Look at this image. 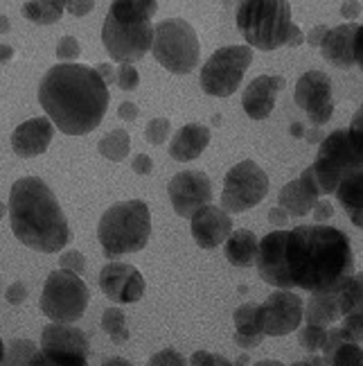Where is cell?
I'll return each instance as SVG.
<instances>
[{"instance_id":"obj_1","label":"cell","mask_w":363,"mask_h":366,"mask_svg":"<svg viewBox=\"0 0 363 366\" xmlns=\"http://www.w3.org/2000/svg\"><path fill=\"white\" fill-rule=\"evenodd\" d=\"M285 267L289 285L310 294L339 292L354 274V251L341 229L305 224L287 231Z\"/></svg>"},{"instance_id":"obj_2","label":"cell","mask_w":363,"mask_h":366,"mask_svg":"<svg viewBox=\"0 0 363 366\" xmlns=\"http://www.w3.org/2000/svg\"><path fill=\"white\" fill-rule=\"evenodd\" d=\"M108 86L83 64L52 66L39 84L46 118L68 136H86L100 127L108 109Z\"/></svg>"},{"instance_id":"obj_3","label":"cell","mask_w":363,"mask_h":366,"mask_svg":"<svg viewBox=\"0 0 363 366\" xmlns=\"http://www.w3.org/2000/svg\"><path fill=\"white\" fill-rule=\"evenodd\" d=\"M9 224L16 240L41 253H57L71 242V227L52 188L39 177H23L9 190Z\"/></svg>"},{"instance_id":"obj_4","label":"cell","mask_w":363,"mask_h":366,"mask_svg":"<svg viewBox=\"0 0 363 366\" xmlns=\"http://www.w3.org/2000/svg\"><path fill=\"white\" fill-rule=\"evenodd\" d=\"M156 0H116L102 25V44L108 57L120 64L140 61L153 46Z\"/></svg>"},{"instance_id":"obj_5","label":"cell","mask_w":363,"mask_h":366,"mask_svg":"<svg viewBox=\"0 0 363 366\" xmlns=\"http://www.w3.org/2000/svg\"><path fill=\"white\" fill-rule=\"evenodd\" d=\"M151 235V213L149 206L140 199L118 202L97 224V240L108 260L143 251Z\"/></svg>"},{"instance_id":"obj_6","label":"cell","mask_w":363,"mask_h":366,"mask_svg":"<svg viewBox=\"0 0 363 366\" xmlns=\"http://www.w3.org/2000/svg\"><path fill=\"white\" fill-rule=\"evenodd\" d=\"M291 25V5L285 0H246L237 7V27L250 50L271 52L287 46Z\"/></svg>"},{"instance_id":"obj_7","label":"cell","mask_w":363,"mask_h":366,"mask_svg":"<svg viewBox=\"0 0 363 366\" xmlns=\"http://www.w3.org/2000/svg\"><path fill=\"white\" fill-rule=\"evenodd\" d=\"M151 52L156 61L174 75H188L201 61V44L197 30L185 19H165L153 25Z\"/></svg>"},{"instance_id":"obj_8","label":"cell","mask_w":363,"mask_h":366,"mask_svg":"<svg viewBox=\"0 0 363 366\" xmlns=\"http://www.w3.org/2000/svg\"><path fill=\"white\" fill-rule=\"evenodd\" d=\"M91 303L88 285L83 283L81 276L71 272L54 269L44 283L41 292V312H44L52 323H73L83 317Z\"/></svg>"},{"instance_id":"obj_9","label":"cell","mask_w":363,"mask_h":366,"mask_svg":"<svg viewBox=\"0 0 363 366\" xmlns=\"http://www.w3.org/2000/svg\"><path fill=\"white\" fill-rule=\"evenodd\" d=\"M253 64V50L248 46H226L210 54L201 66V89L213 97L232 95L246 75L248 66Z\"/></svg>"},{"instance_id":"obj_10","label":"cell","mask_w":363,"mask_h":366,"mask_svg":"<svg viewBox=\"0 0 363 366\" xmlns=\"http://www.w3.org/2000/svg\"><path fill=\"white\" fill-rule=\"evenodd\" d=\"M269 194V177L255 161H240L223 177L221 208L228 215L255 208Z\"/></svg>"},{"instance_id":"obj_11","label":"cell","mask_w":363,"mask_h":366,"mask_svg":"<svg viewBox=\"0 0 363 366\" xmlns=\"http://www.w3.org/2000/svg\"><path fill=\"white\" fill-rule=\"evenodd\" d=\"M305 301L291 290H275L257 305V323L264 337H285L300 328Z\"/></svg>"},{"instance_id":"obj_12","label":"cell","mask_w":363,"mask_h":366,"mask_svg":"<svg viewBox=\"0 0 363 366\" xmlns=\"http://www.w3.org/2000/svg\"><path fill=\"white\" fill-rule=\"evenodd\" d=\"M293 100L305 111L314 127H323L334 114V91L332 79L323 70H307L296 81Z\"/></svg>"},{"instance_id":"obj_13","label":"cell","mask_w":363,"mask_h":366,"mask_svg":"<svg viewBox=\"0 0 363 366\" xmlns=\"http://www.w3.org/2000/svg\"><path fill=\"white\" fill-rule=\"evenodd\" d=\"M167 194L178 217L192 219L194 213L213 204V181L205 172L185 170L178 172L167 183Z\"/></svg>"},{"instance_id":"obj_14","label":"cell","mask_w":363,"mask_h":366,"mask_svg":"<svg viewBox=\"0 0 363 366\" xmlns=\"http://www.w3.org/2000/svg\"><path fill=\"white\" fill-rule=\"evenodd\" d=\"M100 290L104 292V297L113 303L129 305V303H138L145 297L147 283H145V276L138 272V267L113 260L102 267Z\"/></svg>"},{"instance_id":"obj_15","label":"cell","mask_w":363,"mask_h":366,"mask_svg":"<svg viewBox=\"0 0 363 366\" xmlns=\"http://www.w3.org/2000/svg\"><path fill=\"white\" fill-rule=\"evenodd\" d=\"M285 244H287V231H271L260 240L257 249V274L264 283H269L277 290H291L285 267Z\"/></svg>"},{"instance_id":"obj_16","label":"cell","mask_w":363,"mask_h":366,"mask_svg":"<svg viewBox=\"0 0 363 366\" xmlns=\"http://www.w3.org/2000/svg\"><path fill=\"white\" fill-rule=\"evenodd\" d=\"M190 231L194 242L201 249H217L232 233V219L221 206H205L190 219Z\"/></svg>"},{"instance_id":"obj_17","label":"cell","mask_w":363,"mask_h":366,"mask_svg":"<svg viewBox=\"0 0 363 366\" xmlns=\"http://www.w3.org/2000/svg\"><path fill=\"white\" fill-rule=\"evenodd\" d=\"M285 89V77L280 75H260L248 84L242 95V107L248 118L253 120H267L273 109L277 93Z\"/></svg>"},{"instance_id":"obj_18","label":"cell","mask_w":363,"mask_h":366,"mask_svg":"<svg viewBox=\"0 0 363 366\" xmlns=\"http://www.w3.org/2000/svg\"><path fill=\"white\" fill-rule=\"evenodd\" d=\"M54 136V124L46 118H30L21 122L11 134V149L19 154L21 159H34L41 157L52 143Z\"/></svg>"},{"instance_id":"obj_19","label":"cell","mask_w":363,"mask_h":366,"mask_svg":"<svg viewBox=\"0 0 363 366\" xmlns=\"http://www.w3.org/2000/svg\"><path fill=\"white\" fill-rule=\"evenodd\" d=\"M41 350H59V353H75L88 357L91 344L83 330L71 323H48L41 330Z\"/></svg>"},{"instance_id":"obj_20","label":"cell","mask_w":363,"mask_h":366,"mask_svg":"<svg viewBox=\"0 0 363 366\" xmlns=\"http://www.w3.org/2000/svg\"><path fill=\"white\" fill-rule=\"evenodd\" d=\"M354 34L357 23H343L327 30L323 44H320V54L337 68H352L354 66Z\"/></svg>"},{"instance_id":"obj_21","label":"cell","mask_w":363,"mask_h":366,"mask_svg":"<svg viewBox=\"0 0 363 366\" xmlns=\"http://www.w3.org/2000/svg\"><path fill=\"white\" fill-rule=\"evenodd\" d=\"M210 145V127L201 122H188L174 134L170 143V157L178 163H190L199 159Z\"/></svg>"},{"instance_id":"obj_22","label":"cell","mask_w":363,"mask_h":366,"mask_svg":"<svg viewBox=\"0 0 363 366\" xmlns=\"http://www.w3.org/2000/svg\"><path fill=\"white\" fill-rule=\"evenodd\" d=\"M318 192L314 190V186L307 181L302 174L298 179L289 181L287 186L277 194V206L282 210H287L289 217H305L310 215L314 206L318 204Z\"/></svg>"},{"instance_id":"obj_23","label":"cell","mask_w":363,"mask_h":366,"mask_svg":"<svg viewBox=\"0 0 363 366\" xmlns=\"http://www.w3.org/2000/svg\"><path fill=\"white\" fill-rule=\"evenodd\" d=\"M334 194L354 227L363 229V170L345 174Z\"/></svg>"},{"instance_id":"obj_24","label":"cell","mask_w":363,"mask_h":366,"mask_svg":"<svg viewBox=\"0 0 363 366\" xmlns=\"http://www.w3.org/2000/svg\"><path fill=\"white\" fill-rule=\"evenodd\" d=\"M257 249L260 240L253 231L248 229H237L230 233V237L223 242V253L226 260L235 267H253L257 260Z\"/></svg>"},{"instance_id":"obj_25","label":"cell","mask_w":363,"mask_h":366,"mask_svg":"<svg viewBox=\"0 0 363 366\" xmlns=\"http://www.w3.org/2000/svg\"><path fill=\"white\" fill-rule=\"evenodd\" d=\"M302 319L310 323V326H320V328H327V326H332V323H337L341 319L337 292L312 294L310 301H307V305H305Z\"/></svg>"},{"instance_id":"obj_26","label":"cell","mask_w":363,"mask_h":366,"mask_svg":"<svg viewBox=\"0 0 363 366\" xmlns=\"http://www.w3.org/2000/svg\"><path fill=\"white\" fill-rule=\"evenodd\" d=\"M341 317L363 315V272H357L347 278V283L337 292Z\"/></svg>"},{"instance_id":"obj_27","label":"cell","mask_w":363,"mask_h":366,"mask_svg":"<svg viewBox=\"0 0 363 366\" xmlns=\"http://www.w3.org/2000/svg\"><path fill=\"white\" fill-rule=\"evenodd\" d=\"M63 3L59 0H32L23 3V16L39 25H52L63 16Z\"/></svg>"},{"instance_id":"obj_28","label":"cell","mask_w":363,"mask_h":366,"mask_svg":"<svg viewBox=\"0 0 363 366\" xmlns=\"http://www.w3.org/2000/svg\"><path fill=\"white\" fill-rule=\"evenodd\" d=\"M97 149L104 159L113 161V163H120L129 157V149H131V138L124 129H113L108 132L100 143H97Z\"/></svg>"},{"instance_id":"obj_29","label":"cell","mask_w":363,"mask_h":366,"mask_svg":"<svg viewBox=\"0 0 363 366\" xmlns=\"http://www.w3.org/2000/svg\"><path fill=\"white\" fill-rule=\"evenodd\" d=\"M102 330L111 337L113 344H127L129 342V328L127 317L120 307H106L102 312Z\"/></svg>"},{"instance_id":"obj_30","label":"cell","mask_w":363,"mask_h":366,"mask_svg":"<svg viewBox=\"0 0 363 366\" xmlns=\"http://www.w3.org/2000/svg\"><path fill=\"white\" fill-rule=\"evenodd\" d=\"M257 305L260 303H244L235 310V335H242V337H257L262 335L260 330V323H257ZM264 337V335H262Z\"/></svg>"},{"instance_id":"obj_31","label":"cell","mask_w":363,"mask_h":366,"mask_svg":"<svg viewBox=\"0 0 363 366\" xmlns=\"http://www.w3.org/2000/svg\"><path fill=\"white\" fill-rule=\"evenodd\" d=\"M36 350L39 346L32 340H11L5 346V357L0 366H30Z\"/></svg>"},{"instance_id":"obj_32","label":"cell","mask_w":363,"mask_h":366,"mask_svg":"<svg viewBox=\"0 0 363 366\" xmlns=\"http://www.w3.org/2000/svg\"><path fill=\"white\" fill-rule=\"evenodd\" d=\"M30 366H88V357L75 353H59V350H36Z\"/></svg>"},{"instance_id":"obj_33","label":"cell","mask_w":363,"mask_h":366,"mask_svg":"<svg viewBox=\"0 0 363 366\" xmlns=\"http://www.w3.org/2000/svg\"><path fill=\"white\" fill-rule=\"evenodd\" d=\"M325 340H327V328H320V326H302L300 332H298V344L307 350V353H318V350H323L325 346Z\"/></svg>"},{"instance_id":"obj_34","label":"cell","mask_w":363,"mask_h":366,"mask_svg":"<svg viewBox=\"0 0 363 366\" xmlns=\"http://www.w3.org/2000/svg\"><path fill=\"white\" fill-rule=\"evenodd\" d=\"M361 364H363V348L350 342L341 344L329 360V366H361Z\"/></svg>"},{"instance_id":"obj_35","label":"cell","mask_w":363,"mask_h":366,"mask_svg":"<svg viewBox=\"0 0 363 366\" xmlns=\"http://www.w3.org/2000/svg\"><path fill=\"white\" fill-rule=\"evenodd\" d=\"M172 134V122L167 118H151L147 129H145V138L151 145H163Z\"/></svg>"},{"instance_id":"obj_36","label":"cell","mask_w":363,"mask_h":366,"mask_svg":"<svg viewBox=\"0 0 363 366\" xmlns=\"http://www.w3.org/2000/svg\"><path fill=\"white\" fill-rule=\"evenodd\" d=\"M59 269L63 272H71L75 276H81L86 272V258H83V253L77 251V249H68L59 256Z\"/></svg>"},{"instance_id":"obj_37","label":"cell","mask_w":363,"mask_h":366,"mask_svg":"<svg viewBox=\"0 0 363 366\" xmlns=\"http://www.w3.org/2000/svg\"><path fill=\"white\" fill-rule=\"evenodd\" d=\"M116 84L122 89V91H136L138 84H140V75H138V70L133 64H120L116 68Z\"/></svg>"},{"instance_id":"obj_38","label":"cell","mask_w":363,"mask_h":366,"mask_svg":"<svg viewBox=\"0 0 363 366\" xmlns=\"http://www.w3.org/2000/svg\"><path fill=\"white\" fill-rule=\"evenodd\" d=\"M81 57V46L75 36H61L59 44H57V59L63 64H75Z\"/></svg>"},{"instance_id":"obj_39","label":"cell","mask_w":363,"mask_h":366,"mask_svg":"<svg viewBox=\"0 0 363 366\" xmlns=\"http://www.w3.org/2000/svg\"><path fill=\"white\" fill-rule=\"evenodd\" d=\"M147 366H188V360L174 348H163L158 353H153L149 357Z\"/></svg>"},{"instance_id":"obj_40","label":"cell","mask_w":363,"mask_h":366,"mask_svg":"<svg viewBox=\"0 0 363 366\" xmlns=\"http://www.w3.org/2000/svg\"><path fill=\"white\" fill-rule=\"evenodd\" d=\"M341 330L345 332L347 342L350 344H363V315H350L343 317V326Z\"/></svg>"},{"instance_id":"obj_41","label":"cell","mask_w":363,"mask_h":366,"mask_svg":"<svg viewBox=\"0 0 363 366\" xmlns=\"http://www.w3.org/2000/svg\"><path fill=\"white\" fill-rule=\"evenodd\" d=\"M188 366H232V362L219 353H210V350H197L190 357Z\"/></svg>"},{"instance_id":"obj_42","label":"cell","mask_w":363,"mask_h":366,"mask_svg":"<svg viewBox=\"0 0 363 366\" xmlns=\"http://www.w3.org/2000/svg\"><path fill=\"white\" fill-rule=\"evenodd\" d=\"M341 344H347V337H345V332H343L341 328H329V330H327V340H325V346H323V357L329 362V360H332V355L337 353V348H339Z\"/></svg>"},{"instance_id":"obj_43","label":"cell","mask_w":363,"mask_h":366,"mask_svg":"<svg viewBox=\"0 0 363 366\" xmlns=\"http://www.w3.org/2000/svg\"><path fill=\"white\" fill-rule=\"evenodd\" d=\"M312 213H314V222L316 224H325L327 219L334 217V204L327 202V199H318V204L314 206Z\"/></svg>"},{"instance_id":"obj_44","label":"cell","mask_w":363,"mask_h":366,"mask_svg":"<svg viewBox=\"0 0 363 366\" xmlns=\"http://www.w3.org/2000/svg\"><path fill=\"white\" fill-rule=\"evenodd\" d=\"M5 299H7V303H11V305H21V303L27 299V287L21 283V280H16V283H11V285L7 287Z\"/></svg>"},{"instance_id":"obj_45","label":"cell","mask_w":363,"mask_h":366,"mask_svg":"<svg viewBox=\"0 0 363 366\" xmlns=\"http://www.w3.org/2000/svg\"><path fill=\"white\" fill-rule=\"evenodd\" d=\"M95 3L93 0H68V3H63V9L68 14H73V16H83V14L93 11Z\"/></svg>"},{"instance_id":"obj_46","label":"cell","mask_w":363,"mask_h":366,"mask_svg":"<svg viewBox=\"0 0 363 366\" xmlns=\"http://www.w3.org/2000/svg\"><path fill=\"white\" fill-rule=\"evenodd\" d=\"M131 167L136 174L145 177L153 170V161H151V157H147V154H138V157H133V161H131Z\"/></svg>"},{"instance_id":"obj_47","label":"cell","mask_w":363,"mask_h":366,"mask_svg":"<svg viewBox=\"0 0 363 366\" xmlns=\"http://www.w3.org/2000/svg\"><path fill=\"white\" fill-rule=\"evenodd\" d=\"M327 30H329L327 25H316V27H312L310 34L305 36L307 46H312V48H320V44H323V39H325Z\"/></svg>"},{"instance_id":"obj_48","label":"cell","mask_w":363,"mask_h":366,"mask_svg":"<svg viewBox=\"0 0 363 366\" xmlns=\"http://www.w3.org/2000/svg\"><path fill=\"white\" fill-rule=\"evenodd\" d=\"M269 222L273 224V227H277V231H285V227L289 224L287 210H282L280 206H273V208L269 210Z\"/></svg>"},{"instance_id":"obj_49","label":"cell","mask_w":363,"mask_h":366,"mask_svg":"<svg viewBox=\"0 0 363 366\" xmlns=\"http://www.w3.org/2000/svg\"><path fill=\"white\" fill-rule=\"evenodd\" d=\"M354 66L363 70V23L357 25V34H354Z\"/></svg>"},{"instance_id":"obj_50","label":"cell","mask_w":363,"mask_h":366,"mask_svg":"<svg viewBox=\"0 0 363 366\" xmlns=\"http://www.w3.org/2000/svg\"><path fill=\"white\" fill-rule=\"evenodd\" d=\"M138 114H140V109H138V104H133V102H122L118 107V116L127 122H133L138 118Z\"/></svg>"},{"instance_id":"obj_51","label":"cell","mask_w":363,"mask_h":366,"mask_svg":"<svg viewBox=\"0 0 363 366\" xmlns=\"http://www.w3.org/2000/svg\"><path fill=\"white\" fill-rule=\"evenodd\" d=\"M95 70H97V75L102 77V81L106 84V86H111V84H116V68L111 66V64H97Z\"/></svg>"},{"instance_id":"obj_52","label":"cell","mask_w":363,"mask_h":366,"mask_svg":"<svg viewBox=\"0 0 363 366\" xmlns=\"http://www.w3.org/2000/svg\"><path fill=\"white\" fill-rule=\"evenodd\" d=\"M361 9H363V7H361V3H357V0H354V3H343V5H341V16L347 19L350 23H354V19L361 14Z\"/></svg>"},{"instance_id":"obj_53","label":"cell","mask_w":363,"mask_h":366,"mask_svg":"<svg viewBox=\"0 0 363 366\" xmlns=\"http://www.w3.org/2000/svg\"><path fill=\"white\" fill-rule=\"evenodd\" d=\"M305 44V34H302V30L300 27L293 23L291 25V30H289V39H287V46L289 48H298V46H302Z\"/></svg>"},{"instance_id":"obj_54","label":"cell","mask_w":363,"mask_h":366,"mask_svg":"<svg viewBox=\"0 0 363 366\" xmlns=\"http://www.w3.org/2000/svg\"><path fill=\"white\" fill-rule=\"evenodd\" d=\"M14 59V48L9 44H0V64H7Z\"/></svg>"},{"instance_id":"obj_55","label":"cell","mask_w":363,"mask_h":366,"mask_svg":"<svg viewBox=\"0 0 363 366\" xmlns=\"http://www.w3.org/2000/svg\"><path fill=\"white\" fill-rule=\"evenodd\" d=\"M104 366H133L131 362H127L124 357H111V360H106L104 362Z\"/></svg>"},{"instance_id":"obj_56","label":"cell","mask_w":363,"mask_h":366,"mask_svg":"<svg viewBox=\"0 0 363 366\" xmlns=\"http://www.w3.org/2000/svg\"><path fill=\"white\" fill-rule=\"evenodd\" d=\"M307 362H310L312 366H329V362L323 355H312V357H307Z\"/></svg>"},{"instance_id":"obj_57","label":"cell","mask_w":363,"mask_h":366,"mask_svg":"<svg viewBox=\"0 0 363 366\" xmlns=\"http://www.w3.org/2000/svg\"><path fill=\"white\" fill-rule=\"evenodd\" d=\"M11 30V23L9 19L5 16V14H0V34H7Z\"/></svg>"},{"instance_id":"obj_58","label":"cell","mask_w":363,"mask_h":366,"mask_svg":"<svg viewBox=\"0 0 363 366\" xmlns=\"http://www.w3.org/2000/svg\"><path fill=\"white\" fill-rule=\"evenodd\" d=\"M253 366H285V364L277 360H262V362H255Z\"/></svg>"},{"instance_id":"obj_59","label":"cell","mask_w":363,"mask_h":366,"mask_svg":"<svg viewBox=\"0 0 363 366\" xmlns=\"http://www.w3.org/2000/svg\"><path fill=\"white\" fill-rule=\"evenodd\" d=\"M248 362H250V357L244 353V355H240L235 362H232V366H248Z\"/></svg>"},{"instance_id":"obj_60","label":"cell","mask_w":363,"mask_h":366,"mask_svg":"<svg viewBox=\"0 0 363 366\" xmlns=\"http://www.w3.org/2000/svg\"><path fill=\"white\" fill-rule=\"evenodd\" d=\"M7 215V206H5V202H0V219H3Z\"/></svg>"},{"instance_id":"obj_61","label":"cell","mask_w":363,"mask_h":366,"mask_svg":"<svg viewBox=\"0 0 363 366\" xmlns=\"http://www.w3.org/2000/svg\"><path fill=\"white\" fill-rule=\"evenodd\" d=\"M3 357H5V342L0 340V364H3Z\"/></svg>"},{"instance_id":"obj_62","label":"cell","mask_w":363,"mask_h":366,"mask_svg":"<svg viewBox=\"0 0 363 366\" xmlns=\"http://www.w3.org/2000/svg\"><path fill=\"white\" fill-rule=\"evenodd\" d=\"M289 366H312L307 360H302V362H293V364H289Z\"/></svg>"}]
</instances>
